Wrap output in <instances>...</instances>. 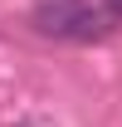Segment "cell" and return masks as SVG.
<instances>
[{"mask_svg":"<svg viewBox=\"0 0 122 127\" xmlns=\"http://www.w3.org/2000/svg\"><path fill=\"white\" fill-rule=\"evenodd\" d=\"M103 15L107 20H122V0H103Z\"/></svg>","mask_w":122,"mask_h":127,"instance_id":"2","label":"cell"},{"mask_svg":"<svg viewBox=\"0 0 122 127\" xmlns=\"http://www.w3.org/2000/svg\"><path fill=\"white\" fill-rule=\"evenodd\" d=\"M103 5H93V0H49L34 10V25L44 34H68V39H93V34L103 30Z\"/></svg>","mask_w":122,"mask_h":127,"instance_id":"1","label":"cell"}]
</instances>
